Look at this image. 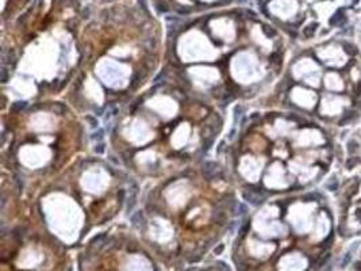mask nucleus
I'll list each match as a JSON object with an SVG mask.
<instances>
[{
	"instance_id": "39448f33",
	"label": "nucleus",
	"mask_w": 361,
	"mask_h": 271,
	"mask_svg": "<svg viewBox=\"0 0 361 271\" xmlns=\"http://www.w3.org/2000/svg\"><path fill=\"white\" fill-rule=\"evenodd\" d=\"M26 106H27V102H24V100L23 102H15V103H12L11 109H12V111H22Z\"/></svg>"
},
{
	"instance_id": "1a4fd4ad",
	"label": "nucleus",
	"mask_w": 361,
	"mask_h": 271,
	"mask_svg": "<svg viewBox=\"0 0 361 271\" xmlns=\"http://www.w3.org/2000/svg\"><path fill=\"white\" fill-rule=\"evenodd\" d=\"M345 49H346V52L349 54H356L357 53V50H356V47L354 46H352V45H348V44H345Z\"/></svg>"
},
{
	"instance_id": "f8f14e48",
	"label": "nucleus",
	"mask_w": 361,
	"mask_h": 271,
	"mask_svg": "<svg viewBox=\"0 0 361 271\" xmlns=\"http://www.w3.org/2000/svg\"><path fill=\"white\" fill-rule=\"evenodd\" d=\"M95 152H97V153H103V152H104V145H103V144L96 145V148H95Z\"/></svg>"
},
{
	"instance_id": "7ed1b4c3",
	"label": "nucleus",
	"mask_w": 361,
	"mask_h": 271,
	"mask_svg": "<svg viewBox=\"0 0 361 271\" xmlns=\"http://www.w3.org/2000/svg\"><path fill=\"white\" fill-rule=\"evenodd\" d=\"M244 198L245 199H248V202L253 203V205H260V203L262 202V198L260 197V195H256V194H248V193H244Z\"/></svg>"
},
{
	"instance_id": "9d476101",
	"label": "nucleus",
	"mask_w": 361,
	"mask_h": 271,
	"mask_svg": "<svg viewBox=\"0 0 361 271\" xmlns=\"http://www.w3.org/2000/svg\"><path fill=\"white\" fill-rule=\"evenodd\" d=\"M357 163H358V159H353V157H352V159H349L346 161V167L348 168H353L356 164H357Z\"/></svg>"
},
{
	"instance_id": "423d86ee",
	"label": "nucleus",
	"mask_w": 361,
	"mask_h": 271,
	"mask_svg": "<svg viewBox=\"0 0 361 271\" xmlns=\"http://www.w3.org/2000/svg\"><path fill=\"white\" fill-rule=\"evenodd\" d=\"M262 31L265 33V36H267L268 38H272V37L276 36V31H275V30H273L270 26H267V24H264V26H262Z\"/></svg>"
},
{
	"instance_id": "9b49d317",
	"label": "nucleus",
	"mask_w": 361,
	"mask_h": 271,
	"mask_svg": "<svg viewBox=\"0 0 361 271\" xmlns=\"http://www.w3.org/2000/svg\"><path fill=\"white\" fill-rule=\"evenodd\" d=\"M249 228H250V222H249V221H246V224H245L244 227L241 228V230H239V232H241V235H245V233H246V230L249 229Z\"/></svg>"
},
{
	"instance_id": "ddd939ff",
	"label": "nucleus",
	"mask_w": 361,
	"mask_h": 271,
	"mask_svg": "<svg viewBox=\"0 0 361 271\" xmlns=\"http://www.w3.org/2000/svg\"><path fill=\"white\" fill-rule=\"evenodd\" d=\"M223 248H225V245H223V244H220L218 248H215V251H214V252L217 253V255H220V253H222V251H223Z\"/></svg>"
},
{
	"instance_id": "0eeeda50",
	"label": "nucleus",
	"mask_w": 361,
	"mask_h": 271,
	"mask_svg": "<svg viewBox=\"0 0 361 271\" xmlns=\"http://www.w3.org/2000/svg\"><path fill=\"white\" fill-rule=\"evenodd\" d=\"M348 149H349L350 153H353V152H356V150L358 149V145L356 141H350L349 144H348Z\"/></svg>"
},
{
	"instance_id": "dca6fc26",
	"label": "nucleus",
	"mask_w": 361,
	"mask_h": 271,
	"mask_svg": "<svg viewBox=\"0 0 361 271\" xmlns=\"http://www.w3.org/2000/svg\"><path fill=\"white\" fill-rule=\"evenodd\" d=\"M357 215H358V217H360V218H361V210H358V213H357Z\"/></svg>"
},
{
	"instance_id": "6e6552de",
	"label": "nucleus",
	"mask_w": 361,
	"mask_h": 271,
	"mask_svg": "<svg viewBox=\"0 0 361 271\" xmlns=\"http://www.w3.org/2000/svg\"><path fill=\"white\" fill-rule=\"evenodd\" d=\"M353 118H356V113H354V111L349 113V115H346V117H345V118H342V119H341V122H340V124H345V122H348V121H352Z\"/></svg>"
},
{
	"instance_id": "f03ea898",
	"label": "nucleus",
	"mask_w": 361,
	"mask_h": 271,
	"mask_svg": "<svg viewBox=\"0 0 361 271\" xmlns=\"http://www.w3.org/2000/svg\"><path fill=\"white\" fill-rule=\"evenodd\" d=\"M345 21H346V18H345V15H343V11L340 10V11L335 12V14L333 15V18L330 19V24H332V26H341V24L345 23Z\"/></svg>"
},
{
	"instance_id": "20e7f679",
	"label": "nucleus",
	"mask_w": 361,
	"mask_h": 271,
	"mask_svg": "<svg viewBox=\"0 0 361 271\" xmlns=\"http://www.w3.org/2000/svg\"><path fill=\"white\" fill-rule=\"evenodd\" d=\"M317 27H318V23H311V24H308L307 27H304V30H303V34H304L306 38H311V37L314 36V33H315V30H317Z\"/></svg>"
},
{
	"instance_id": "f257e3e1",
	"label": "nucleus",
	"mask_w": 361,
	"mask_h": 271,
	"mask_svg": "<svg viewBox=\"0 0 361 271\" xmlns=\"http://www.w3.org/2000/svg\"><path fill=\"white\" fill-rule=\"evenodd\" d=\"M217 174V165L214 164V163H206L204 165H203V175H204L207 179H211L214 175Z\"/></svg>"
},
{
	"instance_id": "2eb2a0df",
	"label": "nucleus",
	"mask_w": 361,
	"mask_h": 271,
	"mask_svg": "<svg viewBox=\"0 0 361 271\" xmlns=\"http://www.w3.org/2000/svg\"><path fill=\"white\" fill-rule=\"evenodd\" d=\"M356 268H357L358 271H361V263H357V264H356Z\"/></svg>"
},
{
	"instance_id": "4468645a",
	"label": "nucleus",
	"mask_w": 361,
	"mask_h": 271,
	"mask_svg": "<svg viewBox=\"0 0 361 271\" xmlns=\"http://www.w3.org/2000/svg\"><path fill=\"white\" fill-rule=\"evenodd\" d=\"M1 81L6 83L7 81V75H6V69H3V77H1Z\"/></svg>"
}]
</instances>
